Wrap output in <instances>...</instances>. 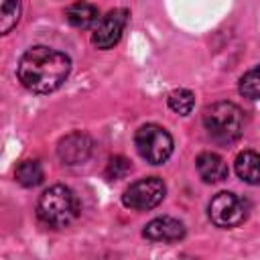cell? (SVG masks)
I'll return each mask as SVG.
<instances>
[{"mask_svg":"<svg viewBox=\"0 0 260 260\" xmlns=\"http://www.w3.org/2000/svg\"><path fill=\"white\" fill-rule=\"evenodd\" d=\"M236 173L244 183H260V154L254 150H244L236 156Z\"/></svg>","mask_w":260,"mask_h":260,"instance_id":"obj_12","label":"cell"},{"mask_svg":"<svg viewBox=\"0 0 260 260\" xmlns=\"http://www.w3.org/2000/svg\"><path fill=\"white\" fill-rule=\"evenodd\" d=\"M248 215V203L236 193L221 191L209 201V219L217 228H236Z\"/></svg>","mask_w":260,"mask_h":260,"instance_id":"obj_6","label":"cell"},{"mask_svg":"<svg viewBox=\"0 0 260 260\" xmlns=\"http://www.w3.org/2000/svg\"><path fill=\"white\" fill-rule=\"evenodd\" d=\"M126 22H128V10L126 8H114V10H110L95 24L93 35H91V43L98 49H104V51L106 49H112L120 41Z\"/></svg>","mask_w":260,"mask_h":260,"instance_id":"obj_7","label":"cell"},{"mask_svg":"<svg viewBox=\"0 0 260 260\" xmlns=\"http://www.w3.org/2000/svg\"><path fill=\"white\" fill-rule=\"evenodd\" d=\"M240 93L248 100H258L260 98V65L246 71L240 77Z\"/></svg>","mask_w":260,"mask_h":260,"instance_id":"obj_15","label":"cell"},{"mask_svg":"<svg viewBox=\"0 0 260 260\" xmlns=\"http://www.w3.org/2000/svg\"><path fill=\"white\" fill-rule=\"evenodd\" d=\"M65 18L71 26L75 28H91L93 24H98V8L89 2H75L65 10Z\"/></svg>","mask_w":260,"mask_h":260,"instance_id":"obj_11","label":"cell"},{"mask_svg":"<svg viewBox=\"0 0 260 260\" xmlns=\"http://www.w3.org/2000/svg\"><path fill=\"white\" fill-rule=\"evenodd\" d=\"M71 71V59L51 47H30L18 61L20 83L35 93H51L63 85Z\"/></svg>","mask_w":260,"mask_h":260,"instance_id":"obj_1","label":"cell"},{"mask_svg":"<svg viewBox=\"0 0 260 260\" xmlns=\"http://www.w3.org/2000/svg\"><path fill=\"white\" fill-rule=\"evenodd\" d=\"M77 213L79 201L65 185H53L39 197L37 215L49 228H65L77 217Z\"/></svg>","mask_w":260,"mask_h":260,"instance_id":"obj_2","label":"cell"},{"mask_svg":"<svg viewBox=\"0 0 260 260\" xmlns=\"http://www.w3.org/2000/svg\"><path fill=\"white\" fill-rule=\"evenodd\" d=\"M193 106H195V95L189 91V89H175L171 95H169V108L181 116H187L193 112Z\"/></svg>","mask_w":260,"mask_h":260,"instance_id":"obj_16","label":"cell"},{"mask_svg":"<svg viewBox=\"0 0 260 260\" xmlns=\"http://www.w3.org/2000/svg\"><path fill=\"white\" fill-rule=\"evenodd\" d=\"M203 126L217 144H232L244 128L242 110L232 102H215L203 110Z\"/></svg>","mask_w":260,"mask_h":260,"instance_id":"obj_3","label":"cell"},{"mask_svg":"<svg viewBox=\"0 0 260 260\" xmlns=\"http://www.w3.org/2000/svg\"><path fill=\"white\" fill-rule=\"evenodd\" d=\"M142 236L150 242H179L185 236V225L169 215L154 217L142 230Z\"/></svg>","mask_w":260,"mask_h":260,"instance_id":"obj_9","label":"cell"},{"mask_svg":"<svg viewBox=\"0 0 260 260\" xmlns=\"http://www.w3.org/2000/svg\"><path fill=\"white\" fill-rule=\"evenodd\" d=\"M20 10H22L20 0H0V30H2V35L10 32L16 26V22L20 18Z\"/></svg>","mask_w":260,"mask_h":260,"instance_id":"obj_14","label":"cell"},{"mask_svg":"<svg viewBox=\"0 0 260 260\" xmlns=\"http://www.w3.org/2000/svg\"><path fill=\"white\" fill-rule=\"evenodd\" d=\"M91 152V140L83 132H71L65 138L59 140L57 154L65 165H81L89 158Z\"/></svg>","mask_w":260,"mask_h":260,"instance_id":"obj_8","label":"cell"},{"mask_svg":"<svg viewBox=\"0 0 260 260\" xmlns=\"http://www.w3.org/2000/svg\"><path fill=\"white\" fill-rule=\"evenodd\" d=\"M197 173L205 183H219L228 179V165L215 152H201L195 160Z\"/></svg>","mask_w":260,"mask_h":260,"instance_id":"obj_10","label":"cell"},{"mask_svg":"<svg viewBox=\"0 0 260 260\" xmlns=\"http://www.w3.org/2000/svg\"><path fill=\"white\" fill-rule=\"evenodd\" d=\"M165 193H167V187H165L162 179H158V177H144V179L134 181L124 191L122 203L126 207H130V209L146 211V209L156 207L165 199Z\"/></svg>","mask_w":260,"mask_h":260,"instance_id":"obj_5","label":"cell"},{"mask_svg":"<svg viewBox=\"0 0 260 260\" xmlns=\"http://www.w3.org/2000/svg\"><path fill=\"white\" fill-rule=\"evenodd\" d=\"M134 142H136V150L138 154L150 162V165H162L171 152H173V138L171 134L156 126V124H144L136 130V136H134Z\"/></svg>","mask_w":260,"mask_h":260,"instance_id":"obj_4","label":"cell"},{"mask_svg":"<svg viewBox=\"0 0 260 260\" xmlns=\"http://www.w3.org/2000/svg\"><path fill=\"white\" fill-rule=\"evenodd\" d=\"M14 177L22 187H37L43 181V167L39 160H22L16 167Z\"/></svg>","mask_w":260,"mask_h":260,"instance_id":"obj_13","label":"cell"},{"mask_svg":"<svg viewBox=\"0 0 260 260\" xmlns=\"http://www.w3.org/2000/svg\"><path fill=\"white\" fill-rule=\"evenodd\" d=\"M128 171H130V162H128L124 156H114V158H110V162H108L106 175H108L110 179H122Z\"/></svg>","mask_w":260,"mask_h":260,"instance_id":"obj_17","label":"cell"}]
</instances>
